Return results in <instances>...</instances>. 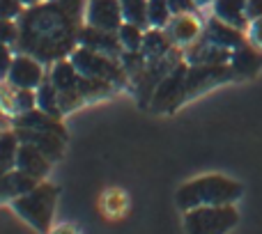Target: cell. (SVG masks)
Here are the masks:
<instances>
[{"instance_id":"10","label":"cell","mask_w":262,"mask_h":234,"mask_svg":"<svg viewBox=\"0 0 262 234\" xmlns=\"http://www.w3.org/2000/svg\"><path fill=\"white\" fill-rule=\"evenodd\" d=\"M16 129V126H14ZM18 140L21 143H30L39 149L41 154L51 158V161H60L67 149V135H60L55 131H39V129H16Z\"/></svg>"},{"instance_id":"6","label":"cell","mask_w":262,"mask_h":234,"mask_svg":"<svg viewBox=\"0 0 262 234\" xmlns=\"http://www.w3.org/2000/svg\"><path fill=\"white\" fill-rule=\"evenodd\" d=\"M186 72H189V62L186 58L172 69L170 74L163 76V81L157 85L152 95V108L157 113H168V110H175L182 101H186Z\"/></svg>"},{"instance_id":"32","label":"cell","mask_w":262,"mask_h":234,"mask_svg":"<svg viewBox=\"0 0 262 234\" xmlns=\"http://www.w3.org/2000/svg\"><path fill=\"white\" fill-rule=\"evenodd\" d=\"M26 7H30V5H37V3H41V0H21Z\"/></svg>"},{"instance_id":"17","label":"cell","mask_w":262,"mask_h":234,"mask_svg":"<svg viewBox=\"0 0 262 234\" xmlns=\"http://www.w3.org/2000/svg\"><path fill=\"white\" fill-rule=\"evenodd\" d=\"M246 3L249 0H214V16L246 32L251 23L249 16H246Z\"/></svg>"},{"instance_id":"15","label":"cell","mask_w":262,"mask_h":234,"mask_svg":"<svg viewBox=\"0 0 262 234\" xmlns=\"http://www.w3.org/2000/svg\"><path fill=\"white\" fill-rule=\"evenodd\" d=\"M163 30L168 32V37L172 39L175 46H189L203 35V26L193 14H180V16H172Z\"/></svg>"},{"instance_id":"31","label":"cell","mask_w":262,"mask_h":234,"mask_svg":"<svg viewBox=\"0 0 262 234\" xmlns=\"http://www.w3.org/2000/svg\"><path fill=\"white\" fill-rule=\"evenodd\" d=\"M246 16H249V21L262 18V0H249L246 3Z\"/></svg>"},{"instance_id":"5","label":"cell","mask_w":262,"mask_h":234,"mask_svg":"<svg viewBox=\"0 0 262 234\" xmlns=\"http://www.w3.org/2000/svg\"><path fill=\"white\" fill-rule=\"evenodd\" d=\"M69 60L76 64L78 74H83V76L101 78V81L113 83L115 87L124 85V83L129 81V74L124 72L122 60L113 58V55H106V53H101V51L88 49V46L78 44L76 49L72 51Z\"/></svg>"},{"instance_id":"24","label":"cell","mask_w":262,"mask_h":234,"mask_svg":"<svg viewBox=\"0 0 262 234\" xmlns=\"http://www.w3.org/2000/svg\"><path fill=\"white\" fill-rule=\"evenodd\" d=\"M172 18L168 0H147V26L149 28H166Z\"/></svg>"},{"instance_id":"4","label":"cell","mask_w":262,"mask_h":234,"mask_svg":"<svg viewBox=\"0 0 262 234\" xmlns=\"http://www.w3.org/2000/svg\"><path fill=\"white\" fill-rule=\"evenodd\" d=\"M239 223V212L235 202L203 204L184 212V230L191 234H223Z\"/></svg>"},{"instance_id":"28","label":"cell","mask_w":262,"mask_h":234,"mask_svg":"<svg viewBox=\"0 0 262 234\" xmlns=\"http://www.w3.org/2000/svg\"><path fill=\"white\" fill-rule=\"evenodd\" d=\"M170 5L172 16H180V14H195L198 9V3L195 0H168Z\"/></svg>"},{"instance_id":"25","label":"cell","mask_w":262,"mask_h":234,"mask_svg":"<svg viewBox=\"0 0 262 234\" xmlns=\"http://www.w3.org/2000/svg\"><path fill=\"white\" fill-rule=\"evenodd\" d=\"M120 5H122L124 21H131L147 30V0H120Z\"/></svg>"},{"instance_id":"12","label":"cell","mask_w":262,"mask_h":234,"mask_svg":"<svg viewBox=\"0 0 262 234\" xmlns=\"http://www.w3.org/2000/svg\"><path fill=\"white\" fill-rule=\"evenodd\" d=\"M200 37H203V39H207L209 44H216V46L228 49V51H235L237 46H242V44H246V41H249V39H246V35H244V30H239V28H235V26H230V23L221 21L219 16L209 18Z\"/></svg>"},{"instance_id":"8","label":"cell","mask_w":262,"mask_h":234,"mask_svg":"<svg viewBox=\"0 0 262 234\" xmlns=\"http://www.w3.org/2000/svg\"><path fill=\"white\" fill-rule=\"evenodd\" d=\"M235 78L230 64H189V72H186V97H195L200 92L209 90L214 85H221V83Z\"/></svg>"},{"instance_id":"16","label":"cell","mask_w":262,"mask_h":234,"mask_svg":"<svg viewBox=\"0 0 262 234\" xmlns=\"http://www.w3.org/2000/svg\"><path fill=\"white\" fill-rule=\"evenodd\" d=\"M39 181L41 179H37V177H32V175H26V172H21L18 168L5 172V175H0V202H7V200L12 202L18 195L32 191Z\"/></svg>"},{"instance_id":"21","label":"cell","mask_w":262,"mask_h":234,"mask_svg":"<svg viewBox=\"0 0 262 234\" xmlns=\"http://www.w3.org/2000/svg\"><path fill=\"white\" fill-rule=\"evenodd\" d=\"M37 108L44 110V113L58 117V120H62L64 113L62 108H60V97H58V90H55V85L49 81H44L39 87H37Z\"/></svg>"},{"instance_id":"7","label":"cell","mask_w":262,"mask_h":234,"mask_svg":"<svg viewBox=\"0 0 262 234\" xmlns=\"http://www.w3.org/2000/svg\"><path fill=\"white\" fill-rule=\"evenodd\" d=\"M5 83L12 87H21V90H37L44 83V62L30 53L16 51Z\"/></svg>"},{"instance_id":"11","label":"cell","mask_w":262,"mask_h":234,"mask_svg":"<svg viewBox=\"0 0 262 234\" xmlns=\"http://www.w3.org/2000/svg\"><path fill=\"white\" fill-rule=\"evenodd\" d=\"M78 44L88 46V49L101 51V53H106V55H113V58H122V53H124L118 32L101 30V28L88 26V23H83L81 30H78Z\"/></svg>"},{"instance_id":"26","label":"cell","mask_w":262,"mask_h":234,"mask_svg":"<svg viewBox=\"0 0 262 234\" xmlns=\"http://www.w3.org/2000/svg\"><path fill=\"white\" fill-rule=\"evenodd\" d=\"M18 39V23L14 18H0V44H9L14 49Z\"/></svg>"},{"instance_id":"34","label":"cell","mask_w":262,"mask_h":234,"mask_svg":"<svg viewBox=\"0 0 262 234\" xmlns=\"http://www.w3.org/2000/svg\"><path fill=\"white\" fill-rule=\"evenodd\" d=\"M0 133H3V129H0Z\"/></svg>"},{"instance_id":"22","label":"cell","mask_w":262,"mask_h":234,"mask_svg":"<svg viewBox=\"0 0 262 234\" xmlns=\"http://www.w3.org/2000/svg\"><path fill=\"white\" fill-rule=\"evenodd\" d=\"M115 90L113 83L108 81H101V78H92V76H83L78 78V92L83 95L85 101H92V99H101V97L111 95Z\"/></svg>"},{"instance_id":"27","label":"cell","mask_w":262,"mask_h":234,"mask_svg":"<svg viewBox=\"0 0 262 234\" xmlns=\"http://www.w3.org/2000/svg\"><path fill=\"white\" fill-rule=\"evenodd\" d=\"M26 12V5L21 0H0V18H14L16 21Z\"/></svg>"},{"instance_id":"18","label":"cell","mask_w":262,"mask_h":234,"mask_svg":"<svg viewBox=\"0 0 262 234\" xmlns=\"http://www.w3.org/2000/svg\"><path fill=\"white\" fill-rule=\"evenodd\" d=\"M175 49L172 39L168 37V32L163 28H147L143 37V55L147 60H159V58H166L170 51Z\"/></svg>"},{"instance_id":"3","label":"cell","mask_w":262,"mask_h":234,"mask_svg":"<svg viewBox=\"0 0 262 234\" xmlns=\"http://www.w3.org/2000/svg\"><path fill=\"white\" fill-rule=\"evenodd\" d=\"M58 195H60L58 186L41 179L32 191H28V193L18 195L16 200H12V209L32 230L49 232L53 216H55V207H58Z\"/></svg>"},{"instance_id":"30","label":"cell","mask_w":262,"mask_h":234,"mask_svg":"<svg viewBox=\"0 0 262 234\" xmlns=\"http://www.w3.org/2000/svg\"><path fill=\"white\" fill-rule=\"evenodd\" d=\"M249 41L255 44L258 49H262V18H255V21L249 23Z\"/></svg>"},{"instance_id":"23","label":"cell","mask_w":262,"mask_h":234,"mask_svg":"<svg viewBox=\"0 0 262 234\" xmlns=\"http://www.w3.org/2000/svg\"><path fill=\"white\" fill-rule=\"evenodd\" d=\"M118 37H120V44H122L124 51H140L143 49L145 28L136 26V23H131V21H124L122 26L118 28Z\"/></svg>"},{"instance_id":"20","label":"cell","mask_w":262,"mask_h":234,"mask_svg":"<svg viewBox=\"0 0 262 234\" xmlns=\"http://www.w3.org/2000/svg\"><path fill=\"white\" fill-rule=\"evenodd\" d=\"M18 145H21V140H18L16 129L0 133V175H5V172L16 168Z\"/></svg>"},{"instance_id":"13","label":"cell","mask_w":262,"mask_h":234,"mask_svg":"<svg viewBox=\"0 0 262 234\" xmlns=\"http://www.w3.org/2000/svg\"><path fill=\"white\" fill-rule=\"evenodd\" d=\"M51 161L46 154H41L35 145L30 143H21L18 145V156H16V168L26 175H32L37 179H46V175L51 172Z\"/></svg>"},{"instance_id":"33","label":"cell","mask_w":262,"mask_h":234,"mask_svg":"<svg viewBox=\"0 0 262 234\" xmlns=\"http://www.w3.org/2000/svg\"><path fill=\"white\" fill-rule=\"evenodd\" d=\"M195 3H198V7H200V5H207V3H214V0H195Z\"/></svg>"},{"instance_id":"1","label":"cell","mask_w":262,"mask_h":234,"mask_svg":"<svg viewBox=\"0 0 262 234\" xmlns=\"http://www.w3.org/2000/svg\"><path fill=\"white\" fill-rule=\"evenodd\" d=\"M88 0H41L16 18L18 39L14 49L30 53L44 64L69 58L78 46V30L85 23Z\"/></svg>"},{"instance_id":"2","label":"cell","mask_w":262,"mask_h":234,"mask_svg":"<svg viewBox=\"0 0 262 234\" xmlns=\"http://www.w3.org/2000/svg\"><path fill=\"white\" fill-rule=\"evenodd\" d=\"M244 195V186L226 175H203L177 189L175 202L182 212H189L203 204H228L237 202Z\"/></svg>"},{"instance_id":"19","label":"cell","mask_w":262,"mask_h":234,"mask_svg":"<svg viewBox=\"0 0 262 234\" xmlns=\"http://www.w3.org/2000/svg\"><path fill=\"white\" fill-rule=\"evenodd\" d=\"M51 83L55 85L58 92H72V90H78V74L76 64L72 62L69 58H62L58 62H53V69H51Z\"/></svg>"},{"instance_id":"29","label":"cell","mask_w":262,"mask_h":234,"mask_svg":"<svg viewBox=\"0 0 262 234\" xmlns=\"http://www.w3.org/2000/svg\"><path fill=\"white\" fill-rule=\"evenodd\" d=\"M12 46L9 44H0V81L7 78V72L12 67V60H14V53H12Z\"/></svg>"},{"instance_id":"14","label":"cell","mask_w":262,"mask_h":234,"mask_svg":"<svg viewBox=\"0 0 262 234\" xmlns=\"http://www.w3.org/2000/svg\"><path fill=\"white\" fill-rule=\"evenodd\" d=\"M230 67L235 72V78H253L262 69V53L258 46L251 41L237 46L230 55Z\"/></svg>"},{"instance_id":"9","label":"cell","mask_w":262,"mask_h":234,"mask_svg":"<svg viewBox=\"0 0 262 234\" xmlns=\"http://www.w3.org/2000/svg\"><path fill=\"white\" fill-rule=\"evenodd\" d=\"M85 23L88 26L101 28V30L118 32V28L124 23L120 0H88Z\"/></svg>"}]
</instances>
